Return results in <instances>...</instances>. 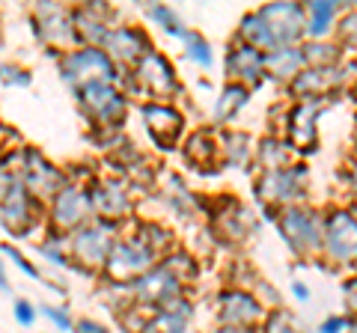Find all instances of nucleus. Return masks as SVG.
Segmentation results:
<instances>
[{
  "label": "nucleus",
  "instance_id": "obj_13",
  "mask_svg": "<svg viewBox=\"0 0 357 333\" xmlns=\"http://www.w3.org/2000/svg\"><path fill=\"white\" fill-rule=\"evenodd\" d=\"M178 288H182V280L170 271L158 265V268H149L140 280H134V295L146 304H170L178 297Z\"/></svg>",
  "mask_w": 357,
  "mask_h": 333
},
{
  "label": "nucleus",
  "instance_id": "obj_32",
  "mask_svg": "<svg viewBox=\"0 0 357 333\" xmlns=\"http://www.w3.org/2000/svg\"><path fill=\"white\" fill-rule=\"evenodd\" d=\"M265 333H304V327H301L289 313L280 309V313H271L265 318Z\"/></svg>",
  "mask_w": 357,
  "mask_h": 333
},
{
  "label": "nucleus",
  "instance_id": "obj_12",
  "mask_svg": "<svg viewBox=\"0 0 357 333\" xmlns=\"http://www.w3.org/2000/svg\"><path fill=\"white\" fill-rule=\"evenodd\" d=\"M102 51L110 57V63H137L149 51V39L137 27H114L107 30Z\"/></svg>",
  "mask_w": 357,
  "mask_h": 333
},
{
  "label": "nucleus",
  "instance_id": "obj_17",
  "mask_svg": "<svg viewBox=\"0 0 357 333\" xmlns=\"http://www.w3.org/2000/svg\"><path fill=\"white\" fill-rule=\"evenodd\" d=\"M227 72L236 77L241 86L256 84L265 75V54H259L250 45H244V42H238V45L227 54Z\"/></svg>",
  "mask_w": 357,
  "mask_h": 333
},
{
  "label": "nucleus",
  "instance_id": "obj_2",
  "mask_svg": "<svg viewBox=\"0 0 357 333\" xmlns=\"http://www.w3.org/2000/svg\"><path fill=\"white\" fill-rule=\"evenodd\" d=\"M152 262L155 253L140 238H122L114 241V247H110L105 259V271L114 283H134L152 268Z\"/></svg>",
  "mask_w": 357,
  "mask_h": 333
},
{
  "label": "nucleus",
  "instance_id": "obj_26",
  "mask_svg": "<svg viewBox=\"0 0 357 333\" xmlns=\"http://www.w3.org/2000/svg\"><path fill=\"white\" fill-rule=\"evenodd\" d=\"M218 146L211 143L206 134H194L191 140H188V146H185V155H188V161H194L197 166H215V161H218Z\"/></svg>",
  "mask_w": 357,
  "mask_h": 333
},
{
  "label": "nucleus",
  "instance_id": "obj_28",
  "mask_svg": "<svg viewBox=\"0 0 357 333\" xmlns=\"http://www.w3.org/2000/svg\"><path fill=\"white\" fill-rule=\"evenodd\" d=\"M223 155H227L229 164H244L250 158V137L241 134V131H229L223 137Z\"/></svg>",
  "mask_w": 357,
  "mask_h": 333
},
{
  "label": "nucleus",
  "instance_id": "obj_14",
  "mask_svg": "<svg viewBox=\"0 0 357 333\" xmlns=\"http://www.w3.org/2000/svg\"><path fill=\"white\" fill-rule=\"evenodd\" d=\"M0 220L13 232H27L33 224V196L27 194V187L21 185L18 176L0 196Z\"/></svg>",
  "mask_w": 357,
  "mask_h": 333
},
{
  "label": "nucleus",
  "instance_id": "obj_24",
  "mask_svg": "<svg viewBox=\"0 0 357 333\" xmlns=\"http://www.w3.org/2000/svg\"><path fill=\"white\" fill-rule=\"evenodd\" d=\"M333 18H337V3L333 0H316L304 9V33H310L312 42H319L331 30Z\"/></svg>",
  "mask_w": 357,
  "mask_h": 333
},
{
  "label": "nucleus",
  "instance_id": "obj_6",
  "mask_svg": "<svg viewBox=\"0 0 357 333\" xmlns=\"http://www.w3.org/2000/svg\"><path fill=\"white\" fill-rule=\"evenodd\" d=\"M96 208H93V196H89L84 187L77 185H63L57 194H54L51 203V217L60 229H81L93 220Z\"/></svg>",
  "mask_w": 357,
  "mask_h": 333
},
{
  "label": "nucleus",
  "instance_id": "obj_40",
  "mask_svg": "<svg viewBox=\"0 0 357 333\" xmlns=\"http://www.w3.org/2000/svg\"><path fill=\"white\" fill-rule=\"evenodd\" d=\"M9 283H6V271H3V265H0V288H6Z\"/></svg>",
  "mask_w": 357,
  "mask_h": 333
},
{
  "label": "nucleus",
  "instance_id": "obj_18",
  "mask_svg": "<svg viewBox=\"0 0 357 333\" xmlns=\"http://www.w3.org/2000/svg\"><path fill=\"white\" fill-rule=\"evenodd\" d=\"M143 122H146V128L152 131V137L164 140V143H173L178 137V131H182V114L161 102L143 107Z\"/></svg>",
  "mask_w": 357,
  "mask_h": 333
},
{
  "label": "nucleus",
  "instance_id": "obj_33",
  "mask_svg": "<svg viewBox=\"0 0 357 333\" xmlns=\"http://www.w3.org/2000/svg\"><path fill=\"white\" fill-rule=\"evenodd\" d=\"M0 81L3 84H15V86H27L30 84V75L18 65H0Z\"/></svg>",
  "mask_w": 357,
  "mask_h": 333
},
{
  "label": "nucleus",
  "instance_id": "obj_36",
  "mask_svg": "<svg viewBox=\"0 0 357 333\" xmlns=\"http://www.w3.org/2000/svg\"><path fill=\"white\" fill-rule=\"evenodd\" d=\"M6 256H9V259H13V262H15V265H18V268H21V271H24L27 277H36V280H39V268H33V265H30V262H27L24 256H21V253H18L15 247H6Z\"/></svg>",
  "mask_w": 357,
  "mask_h": 333
},
{
  "label": "nucleus",
  "instance_id": "obj_9",
  "mask_svg": "<svg viewBox=\"0 0 357 333\" xmlns=\"http://www.w3.org/2000/svg\"><path fill=\"white\" fill-rule=\"evenodd\" d=\"M18 179L27 187L30 196H54L66 185V176L33 149L24 152V164H21Z\"/></svg>",
  "mask_w": 357,
  "mask_h": 333
},
{
  "label": "nucleus",
  "instance_id": "obj_41",
  "mask_svg": "<svg viewBox=\"0 0 357 333\" xmlns=\"http://www.w3.org/2000/svg\"><path fill=\"white\" fill-rule=\"evenodd\" d=\"M215 333H241L238 327H220V330H215Z\"/></svg>",
  "mask_w": 357,
  "mask_h": 333
},
{
  "label": "nucleus",
  "instance_id": "obj_16",
  "mask_svg": "<svg viewBox=\"0 0 357 333\" xmlns=\"http://www.w3.org/2000/svg\"><path fill=\"white\" fill-rule=\"evenodd\" d=\"M36 18H39V33L45 42L51 45H72L75 39V24L66 15V9L57 3H39L36 6Z\"/></svg>",
  "mask_w": 357,
  "mask_h": 333
},
{
  "label": "nucleus",
  "instance_id": "obj_22",
  "mask_svg": "<svg viewBox=\"0 0 357 333\" xmlns=\"http://www.w3.org/2000/svg\"><path fill=\"white\" fill-rule=\"evenodd\" d=\"M333 84L331 69H301L292 77V93L304 102H319L321 93H328Z\"/></svg>",
  "mask_w": 357,
  "mask_h": 333
},
{
  "label": "nucleus",
  "instance_id": "obj_37",
  "mask_svg": "<svg viewBox=\"0 0 357 333\" xmlns=\"http://www.w3.org/2000/svg\"><path fill=\"white\" fill-rule=\"evenodd\" d=\"M15 318H18V325H33V318H36V309H33V304L27 301H18L15 304Z\"/></svg>",
  "mask_w": 357,
  "mask_h": 333
},
{
  "label": "nucleus",
  "instance_id": "obj_15",
  "mask_svg": "<svg viewBox=\"0 0 357 333\" xmlns=\"http://www.w3.org/2000/svg\"><path fill=\"white\" fill-rule=\"evenodd\" d=\"M137 81L155 95H173L178 90L176 72H173L170 60H167L164 54H158V51H146L137 60Z\"/></svg>",
  "mask_w": 357,
  "mask_h": 333
},
{
  "label": "nucleus",
  "instance_id": "obj_23",
  "mask_svg": "<svg viewBox=\"0 0 357 333\" xmlns=\"http://www.w3.org/2000/svg\"><path fill=\"white\" fill-rule=\"evenodd\" d=\"M89 196H93L96 212L110 215V217H119V215H126L131 208V196L126 194V187H122L119 182H105L96 194H89Z\"/></svg>",
  "mask_w": 357,
  "mask_h": 333
},
{
  "label": "nucleus",
  "instance_id": "obj_11",
  "mask_svg": "<svg viewBox=\"0 0 357 333\" xmlns=\"http://www.w3.org/2000/svg\"><path fill=\"white\" fill-rule=\"evenodd\" d=\"M114 235H110V226L107 224H89V226H81L75 232L72 238V253L77 262L89 265V268H98L105 265L110 247H114Z\"/></svg>",
  "mask_w": 357,
  "mask_h": 333
},
{
  "label": "nucleus",
  "instance_id": "obj_1",
  "mask_svg": "<svg viewBox=\"0 0 357 333\" xmlns=\"http://www.w3.org/2000/svg\"><path fill=\"white\" fill-rule=\"evenodd\" d=\"M60 75H63V81H69L75 86L110 84L116 77V65L110 63V57L98 45H86V48L66 54L60 60Z\"/></svg>",
  "mask_w": 357,
  "mask_h": 333
},
{
  "label": "nucleus",
  "instance_id": "obj_4",
  "mask_svg": "<svg viewBox=\"0 0 357 333\" xmlns=\"http://www.w3.org/2000/svg\"><path fill=\"white\" fill-rule=\"evenodd\" d=\"M256 15L265 24V33L271 39V51L295 45L304 36V6L298 3H268Z\"/></svg>",
  "mask_w": 357,
  "mask_h": 333
},
{
  "label": "nucleus",
  "instance_id": "obj_38",
  "mask_svg": "<svg viewBox=\"0 0 357 333\" xmlns=\"http://www.w3.org/2000/svg\"><path fill=\"white\" fill-rule=\"evenodd\" d=\"M77 333H107V327H105V325H98V321L84 318L81 325H77Z\"/></svg>",
  "mask_w": 357,
  "mask_h": 333
},
{
  "label": "nucleus",
  "instance_id": "obj_27",
  "mask_svg": "<svg viewBox=\"0 0 357 333\" xmlns=\"http://www.w3.org/2000/svg\"><path fill=\"white\" fill-rule=\"evenodd\" d=\"M301 54H304V65H312V69H331V63L337 60V48L328 42H307L301 45Z\"/></svg>",
  "mask_w": 357,
  "mask_h": 333
},
{
  "label": "nucleus",
  "instance_id": "obj_10",
  "mask_svg": "<svg viewBox=\"0 0 357 333\" xmlns=\"http://www.w3.org/2000/svg\"><path fill=\"white\" fill-rule=\"evenodd\" d=\"M218 309H220V321L223 327H250L256 321H262L265 309L256 301L250 292L244 288H229V292H220L218 297Z\"/></svg>",
  "mask_w": 357,
  "mask_h": 333
},
{
  "label": "nucleus",
  "instance_id": "obj_20",
  "mask_svg": "<svg viewBox=\"0 0 357 333\" xmlns=\"http://www.w3.org/2000/svg\"><path fill=\"white\" fill-rule=\"evenodd\" d=\"M167 309H161L155 318H149L143 325L140 333H185L188 327V318H191V304L185 301H170L164 304Z\"/></svg>",
  "mask_w": 357,
  "mask_h": 333
},
{
  "label": "nucleus",
  "instance_id": "obj_39",
  "mask_svg": "<svg viewBox=\"0 0 357 333\" xmlns=\"http://www.w3.org/2000/svg\"><path fill=\"white\" fill-rule=\"evenodd\" d=\"M292 288H295V297H301V301H307V297H310V292H307L304 283H295Z\"/></svg>",
  "mask_w": 357,
  "mask_h": 333
},
{
  "label": "nucleus",
  "instance_id": "obj_35",
  "mask_svg": "<svg viewBox=\"0 0 357 333\" xmlns=\"http://www.w3.org/2000/svg\"><path fill=\"white\" fill-rule=\"evenodd\" d=\"M42 313L48 316V318H51L60 330H72V321H69V316H66V309H57V307H42Z\"/></svg>",
  "mask_w": 357,
  "mask_h": 333
},
{
  "label": "nucleus",
  "instance_id": "obj_21",
  "mask_svg": "<svg viewBox=\"0 0 357 333\" xmlns=\"http://www.w3.org/2000/svg\"><path fill=\"white\" fill-rule=\"evenodd\" d=\"M304 69V54L301 45H289V48H277L271 54H265V72L274 81H292V77Z\"/></svg>",
  "mask_w": 357,
  "mask_h": 333
},
{
  "label": "nucleus",
  "instance_id": "obj_8",
  "mask_svg": "<svg viewBox=\"0 0 357 333\" xmlns=\"http://www.w3.org/2000/svg\"><path fill=\"white\" fill-rule=\"evenodd\" d=\"M81 104L98 125H116L126 116V95L114 84H86L81 86Z\"/></svg>",
  "mask_w": 357,
  "mask_h": 333
},
{
  "label": "nucleus",
  "instance_id": "obj_34",
  "mask_svg": "<svg viewBox=\"0 0 357 333\" xmlns=\"http://www.w3.org/2000/svg\"><path fill=\"white\" fill-rule=\"evenodd\" d=\"M345 327H351V318H345V316H333V318H325V321H321L319 333H342Z\"/></svg>",
  "mask_w": 357,
  "mask_h": 333
},
{
  "label": "nucleus",
  "instance_id": "obj_30",
  "mask_svg": "<svg viewBox=\"0 0 357 333\" xmlns=\"http://www.w3.org/2000/svg\"><path fill=\"white\" fill-rule=\"evenodd\" d=\"M149 18L155 21L158 27H164L170 36H185V27H182V18H178L170 6H164V3H155L149 9Z\"/></svg>",
  "mask_w": 357,
  "mask_h": 333
},
{
  "label": "nucleus",
  "instance_id": "obj_31",
  "mask_svg": "<svg viewBox=\"0 0 357 333\" xmlns=\"http://www.w3.org/2000/svg\"><path fill=\"white\" fill-rule=\"evenodd\" d=\"M185 51H188V57H191L197 65H203V69H208L211 65V48H208V42L199 36V33H185Z\"/></svg>",
  "mask_w": 357,
  "mask_h": 333
},
{
  "label": "nucleus",
  "instance_id": "obj_19",
  "mask_svg": "<svg viewBox=\"0 0 357 333\" xmlns=\"http://www.w3.org/2000/svg\"><path fill=\"white\" fill-rule=\"evenodd\" d=\"M316 116H319V102H301L292 116H289V134L292 143L301 149L316 146Z\"/></svg>",
  "mask_w": 357,
  "mask_h": 333
},
{
  "label": "nucleus",
  "instance_id": "obj_29",
  "mask_svg": "<svg viewBox=\"0 0 357 333\" xmlns=\"http://www.w3.org/2000/svg\"><path fill=\"white\" fill-rule=\"evenodd\" d=\"M286 161H289V155H286L280 140L268 137V140L259 143V164L265 166V170H283Z\"/></svg>",
  "mask_w": 357,
  "mask_h": 333
},
{
  "label": "nucleus",
  "instance_id": "obj_25",
  "mask_svg": "<svg viewBox=\"0 0 357 333\" xmlns=\"http://www.w3.org/2000/svg\"><path fill=\"white\" fill-rule=\"evenodd\" d=\"M248 98H250L248 86L227 84V86H223V93H220V98H218V104H215V119L218 122H229L244 104H248Z\"/></svg>",
  "mask_w": 357,
  "mask_h": 333
},
{
  "label": "nucleus",
  "instance_id": "obj_3",
  "mask_svg": "<svg viewBox=\"0 0 357 333\" xmlns=\"http://www.w3.org/2000/svg\"><path fill=\"white\" fill-rule=\"evenodd\" d=\"M280 235L298 256L321 250V217L301 206H286L280 212Z\"/></svg>",
  "mask_w": 357,
  "mask_h": 333
},
{
  "label": "nucleus",
  "instance_id": "obj_7",
  "mask_svg": "<svg viewBox=\"0 0 357 333\" xmlns=\"http://www.w3.org/2000/svg\"><path fill=\"white\" fill-rule=\"evenodd\" d=\"M357 226H354V215L340 208V212H331L321 220V247L337 262H351L354 250H357Z\"/></svg>",
  "mask_w": 357,
  "mask_h": 333
},
{
  "label": "nucleus",
  "instance_id": "obj_5",
  "mask_svg": "<svg viewBox=\"0 0 357 333\" xmlns=\"http://www.w3.org/2000/svg\"><path fill=\"white\" fill-rule=\"evenodd\" d=\"M304 182H307V166H283V170H265L256 182V194L265 203L274 206H295V199L304 194Z\"/></svg>",
  "mask_w": 357,
  "mask_h": 333
}]
</instances>
